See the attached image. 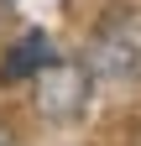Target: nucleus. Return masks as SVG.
Instances as JSON below:
<instances>
[{
    "instance_id": "f257e3e1",
    "label": "nucleus",
    "mask_w": 141,
    "mask_h": 146,
    "mask_svg": "<svg viewBox=\"0 0 141 146\" xmlns=\"http://www.w3.org/2000/svg\"><path fill=\"white\" fill-rule=\"evenodd\" d=\"M89 73L115 84H136L141 78V11H120L110 21H99V31L89 36Z\"/></svg>"
},
{
    "instance_id": "f03ea898",
    "label": "nucleus",
    "mask_w": 141,
    "mask_h": 146,
    "mask_svg": "<svg viewBox=\"0 0 141 146\" xmlns=\"http://www.w3.org/2000/svg\"><path fill=\"white\" fill-rule=\"evenodd\" d=\"M37 104L47 115H73L84 104V68H68V63H47L37 73Z\"/></svg>"
},
{
    "instance_id": "7ed1b4c3",
    "label": "nucleus",
    "mask_w": 141,
    "mask_h": 146,
    "mask_svg": "<svg viewBox=\"0 0 141 146\" xmlns=\"http://www.w3.org/2000/svg\"><path fill=\"white\" fill-rule=\"evenodd\" d=\"M47 63H58L52 42H47L42 31H26L21 42H16V47L5 52V68H0V78H37V73H42Z\"/></svg>"
},
{
    "instance_id": "20e7f679",
    "label": "nucleus",
    "mask_w": 141,
    "mask_h": 146,
    "mask_svg": "<svg viewBox=\"0 0 141 146\" xmlns=\"http://www.w3.org/2000/svg\"><path fill=\"white\" fill-rule=\"evenodd\" d=\"M0 146H5V141H0Z\"/></svg>"
}]
</instances>
